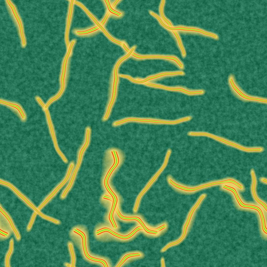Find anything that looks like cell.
<instances>
[{
    "mask_svg": "<svg viewBox=\"0 0 267 267\" xmlns=\"http://www.w3.org/2000/svg\"><path fill=\"white\" fill-rule=\"evenodd\" d=\"M70 249L71 253L72 255V267H73L74 266L75 262V257L74 256V253L73 251V249L72 247V245L71 244L70 245Z\"/></svg>",
    "mask_w": 267,
    "mask_h": 267,
    "instance_id": "cell-14",
    "label": "cell"
},
{
    "mask_svg": "<svg viewBox=\"0 0 267 267\" xmlns=\"http://www.w3.org/2000/svg\"><path fill=\"white\" fill-rule=\"evenodd\" d=\"M8 233L7 232L4 231L1 229H0V234L4 236H7Z\"/></svg>",
    "mask_w": 267,
    "mask_h": 267,
    "instance_id": "cell-16",
    "label": "cell"
},
{
    "mask_svg": "<svg viewBox=\"0 0 267 267\" xmlns=\"http://www.w3.org/2000/svg\"><path fill=\"white\" fill-rule=\"evenodd\" d=\"M123 47H124V48H125V49L128 52H130V50H129L126 47V45H125V44H124V43H123Z\"/></svg>",
    "mask_w": 267,
    "mask_h": 267,
    "instance_id": "cell-17",
    "label": "cell"
},
{
    "mask_svg": "<svg viewBox=\"0 0 267 267\" xmlns=\"http://www.w3.org/2000/svg\"><path fill=\"white\" fill-rule=\"evenodd\" d=\"M73 167L70 166L69 169V171L67 174V176L65 179V180L52 193V194L48 198L46 199V200L44 201L43 203L40 206L41 208H42V207L47 203V202L50 200V198H51L54 195L56 194V193L57 191L67 181L69 177L70 174L71 172L72 169L73 168Z\"/></svg>",
    "mask_w": 267,
    "mask_h": 267,
    "instance_id": "cell-5",
    "label": "cell"
},
{
    "mask_svg": "<svg viewBox=\"0 0 267 267\" xmlns=\"http://www.w3.org/2000/svg\"><path fill=\"white\" fill-rule=\"evenodd\" d=\"M36 214H37V213H35V215H34V218H33V221H32V223H31V225H30V227H29V229H30V228H31V225H32V224H33V221H34V218H35V216H36Z\"/></svg>",
    "mask_w": 267,
    "mask_h": 267,
    "instance_id": "cell-20",
    "label": "cell"
},
{
    "mask_svg": "<svg viewBox=\"0 0 267 267\" xmlns=\"http://www.w3.org/2000/svg\"><path fill=\"white\" fill-rule=\"evenodd\" d=\"M144 229L142 226H139L136 228L130 234L126 236H124L114 232L112 229L108 228H104L98 230L96 231V233L97 235L104 232H108L111 234L113 235L118 238L123 239H127L130 238L133 236L138 231L141 230H144Z\"/></svg>",
    "mask_w": 267,
    "mask_h": 267,
    "instance_id": "cell-2",
    "label": "cell"
},
{
    "mask_svg": "<svg viewBox=\"0 0 267 267\" xmlns=\"http://www.w3.org/2000/svg\"><path fill=\"white\" fill-rule=\"evenodd\" d=\"M110 14V13L109 12H108L107 14L106 15V16H105L104 20H103L102 21L101 23L100 24L102 26L104 24V23L105 22L106 20H107V18Z\"/></svg>",
    "mask_w": 267,
    "mask_h": 267,
    "instance_id": "cell-15",
    "label": "cell"
},
{
    "mask_svg": "<svg viewBox=\"0 0 267 267\" xmlns=\"http://www.w3.org/2000/svg\"><path fill=\"white\" fill-rule=\"evenodd\" d=\"M162 1V2L160 7V12L161 15V16L163 18V19L169 25V24H170V25H171V26H172L171 23H170L168 21L167 19H165L163 16L162 11V8L164 3V1L163 0Z\"/></svg>",
    "mask_w": 267,
    "mask_h": 267,
    "instance_id": "cell-13",
    "label": "cell"
},
{
    "mask_svg": "<svg viewBox=\"0 0 267 267\" xmlns=\"http://www.w3.org/2000/svg\"><path fill=\"white\" fill-rule=\"evenodd\" d=\"M105 1L106 3L108 10L110 12L118 16H120L121 15V13L114 10L111 7V6L110 5V3L109 0H105Z\"/></svg>",
    "mask_w": 267,
    "mask_h": 267,
    "instance_id": "cell-11",
    "label": "cell"
},
{
    "mask_svg": "<svg viewBox=\"0 0 267 267\" xmlns=\"http://www.w3.org/2000/svg\"><path fill=\"white\" fill-rule=\"evenodd\" d=\"M74 1V0H72L71 1L70 8V12L69 13V15L68 18L67 24L66 33V42L67 45V47L68 49H69V48H70L69 44L68 39V32L69 28V26L70 25V22L72 12L73 4Z\"/></svg>",
    "mask_w": 267,
    "mask_h": 267,
    "instance_id": "cell-6",
    "label": "cell"
},
{
    "mask_svg": "<svg viewBox=\"0 0 267 267\" xmlns=\"http://www.w3.org/2000/svg\"><path fill=\"white\" fill-rule=\"evenodd\" d=\"M0 211L5 216L6 218L8 221L10 223L11 226L13 229V230L15 232L16 234L17 237L18 238H19L20 237L17 231L16 230V229L15 227L14 226L13 223L11 219L9 217L8 215L6 214V213L1 208H0Z\"/></svg>",
    "mask_w": 267,
    "mask_h": 267,
    "instance_id": "cell-8",
    "label": "cell"
},
{
    "mask_svg": "<svg viewBox=\"0 0 267 267\" xmlns=\"http://www.w3.org/2000/svg\"><path fill=\"white\" fill-rule=\"evenodd\" d=\"M119 1V0H117L113 4V5L112 6V7H113V8H114V7L115 5H116V4Z\"/></svg>",
    "mask_w": 267,
    "mask_h": 267,
    "instance_id": "cell-19",
    "label": "cell"
},
{
    "mask_svg": "<svg viewBox=\"0 0 267 267\" xmlns=\"http://www.w3.org/2000/svg\"><path fill=\"white\" fill-rule=\"evenodd\" d=\"M116 211L118 217L121 219L126 220H135L137 221L141 224L145 231L147 233L154 234H156L158 233L157 232L149 229L147 228L144 223L139 218L136 217H126L123 216L120 212L117 207V208L116 209Z\"/></svg>",
    "mask_w": 267,
    "mask_h": 267,
    "instance_id": "cell-3",
    "label": "cell"
},
{
    "mask_svg": "<svg viewBox=\"0 0 267 267\" xmlns=\"http://www.w3.org/2000/svg\"><path fill=\"white\" fill-rule=\"evenodd\" d=\"M74 232L79 235L81 237L82 239L83 247L84 254L87 258L92 261L100 262L105 267H108L107 262L105 260L92 257L89 255L87 249L86 236L85 233L77 229H75Z\"/></svg>",
    "mask_w": 267,
    "mask_h": 267,
    "instance_id": "cell-1",
    "label": "cell"
},
{
    "mask_svg": "<svg viewBox=\"0 0 267 267\" xmlns=\"http://www.w3.org/2000/svg\"><path fill=\"white\" fill-rule=\"evenodd\" d=\"M12 249H13V241H11V242L10 249V251H9L8 252V254L7 255V256L6 258V266H7V267H9V264H8L9 259V257H10V254H11V252H12Z\"/></svg>",
    "mask_w": 267,
    "mask_h": 267,
    "instance_id": "cell-12",
    "label": "cell"
},
{
    "mask_svg": "<svg viewBox=\"0 0 267 267\" xmlns=\"http://www.w3.org/2000/svg\"><path fill=\"white\" fill-rule=\"evenodd\" d=\"M141 255V254L139 253H131V254H127L123 257V258L122 259L121 262H119V263L117 266V267H120L126 260L128 258H130L132 257L140 256Z\"/></svg>",
    "mask_w": 267,
    "mask_h": 267,
    "instance_id": "cell-7",
    "label": "cell"
},
{
    "mask_svg": "<svg viewBox=\"0 0 267 267\" xmlns=\"http://www.w3.org/2000/svg\"><path fill=\"white\" fill-rule=\"evenodd\" d=\"M74 3H75L78 4V5L80 6L81 7L83 8L84 9V10L86 12L87 14H88L89 15V16L92 18V19H93V20L94 21V22L96 24H97V25L99 26V28H100L101 29V30H102L103 31L104 33L108 37V38H109L110 39L114 41V42L117 43L119 44H120L121 45H123V43L119 42V41L116 40H115L112 37H111L110 36L108 33L104 29L103 27H102V26L101 25L99 24V23L95 19V18L91 14L89 13V12L88 11H87L86 8L84 6H83L82 4L78 2H77L75 1H74Z\"/></svg>",
    "mask_w": 267,
    "mask_h": 267,
    "instance_id": "cell-4",
    "label": "cell"
},
{
    "mask_svg": "<svg viewBox=\"0 0 267 267\" xmlns=\"http://www.w3.org/2000/svg\"><path fill=\"white\" fill-rule=\"evenodd\" d=\"M99 29V27L96 26L94 27V28H92L89 30L82 31H77L76 33L77 34L79 35L87 34L97 30Z\"/></svg>",
    "mask_w": 267,
    "mask_h": 267,
    "instance_id": "cell-10",
    "label": "cell"
},
{
    "mask_svg": "<svg viewBox=\"0 0 267 267\" xmlns=\"http://www.w3.org/2000/svg\"><path fill=\"white\" fill-rule=\"evenodd\" d=\"M36 213V212H35V213H34V215H33V217H32V219H31V222H30V224H29V227H28V229H29V227H30V225H31V223H32V221H33V218H34V215H35V213Z\"/></svg>",
    "mask_w": 267,
    "mask_h": 267,
    "instance_id": "cell-18",
    "label": "cell"
},
{
    "mask_svg": "<svg viewBox=\"0 0 267 267\" xmlns=\"http://www.w3.org/2000/svg\"><path fill=\"white\" fill-rule=\"evenodd\" d=\"M252 175L253 179V187L252 188L253 194H254V197L255 198V199L257 201V202H259V203L262 206H263L264 208L266 209V210H267V208L266 205L263 202H262L261 201H260V200L258 199L257 198L255 194V193L254 190V187H255V185L256 181L254 174V173H253V172H252Z\"/></svg>",
    "mask_w": 267,
    "mask_h": 267,
    "instance_id": "cell-9",
    "label": "cell"
}]
</instances>
